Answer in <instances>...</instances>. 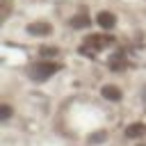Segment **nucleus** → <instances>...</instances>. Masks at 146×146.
Listing matches in <instances>:
<instances>
[{
    "label": "nucleus",
    "mask_w": 146,
    "mask_h": 146,
    "mask_svg": "<svg viewBox=\"0 0 146 146\" xmlns=\"http://www.w3.org/2000/svg\"><path fill=\"white\" fill-rule=\"evenodd\" d=\"M30 34L46 36V34H50V25H46V23H34V25H30Z\"/></svg>",
    "instance_id": "nucleus-1"
},
{
    "label": "nucleus",
    "mask_w": 146,
    "mask_h": 146,
    "mask_svg": "<svg viewBox=\"0 0 146 146\" xmlns=\"http://www.w3.org/2000/svg\"><path fill=\"white\" fill-rule=\"evenodd\" d=\"M98 23L107 30V27H112V25H114V16H112V14H107V11H100V14H98Z\"/></svg>",
    "instance_id": "nucleus-2"
},
{
    "label": "nucleus",
    "mask_w": 146,
    "mask_h": 146,
    "mask_svg": "<svg viewBox=\"0 0 146 146\" xmlns=\"http://www.w3.org/2000/svg\"><path fill=\"white\" fill-rule=\"evenodd\" d=\"M103 94H105V98L119 100V89H116V87H105V89H103Z\"/></svg>",
    "instance_id": "nucleus-3"
}]
</instances>
